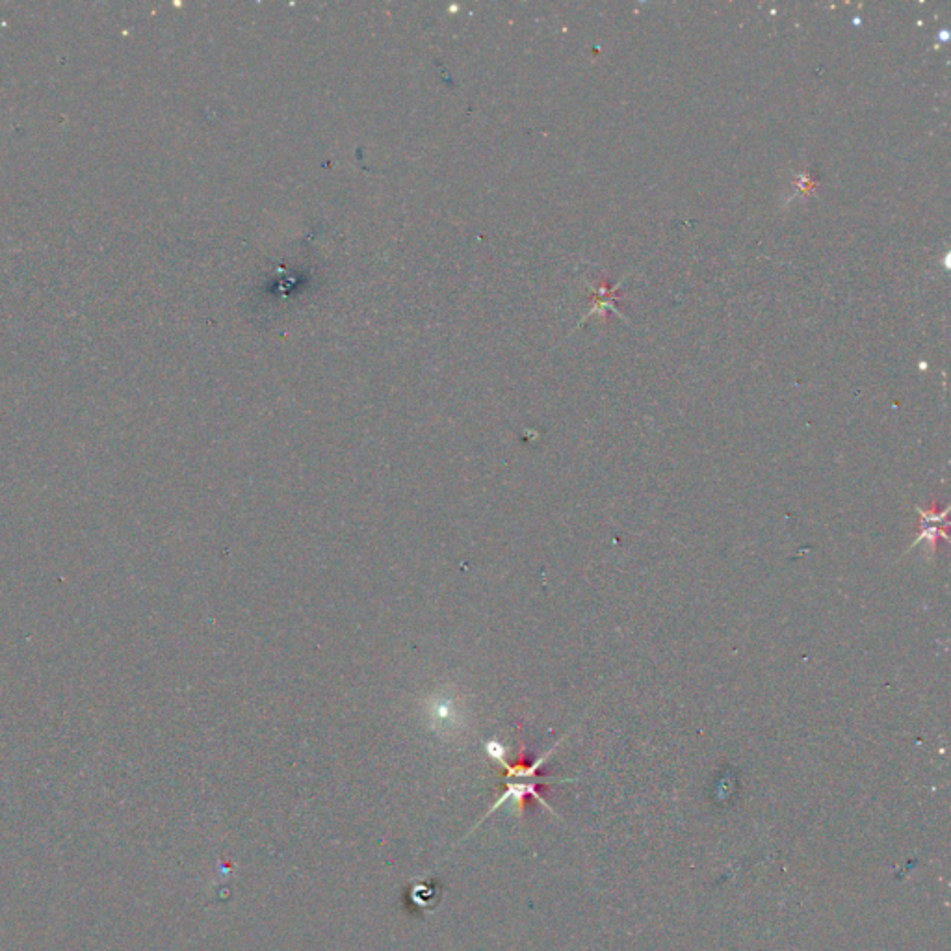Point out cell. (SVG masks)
I'll return each instance as SVG.
<instances>
[{
	"label": "cell",
	"instance_id": "6da1fadb",
	"mask_svg": "<svg viewBox=\"0 0 951 951\" xmlns=\"http://www.w3.org/2000/svg\"><path fill=\"white\" fill-rule=\"evenodd\" d=\"M948 511H950V508H944L942 511H938V509L927 511V509L918 508L922 524H920V535L916 537V541L912 543L911 548L927 543L931 550H935L938 539L948 541V534H946V530H948Z\"/></svg>",
	"mask_w": 951,
	"mask_h": 951
}]
</instances>
